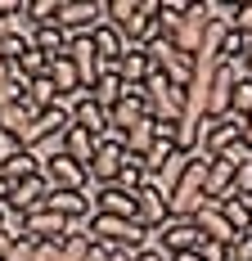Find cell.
I'll list each match as a JSON object with an SVG mask.
<instances>
[{
	"label": "cell",
	"mask_w": 252,
	"mask_h": 261,
	"mask_svg": "<svg viewBox=\"0 0 252 261\" xmlns=\"http://www.w3.org/2000/svg\"><path fill=\"white\" fill-rule=\"evenodd\" d=\"M144 108H149L153 122L180 126V117H185V90H176L162 72H149V81H144Z\"/></svg>",
	"instance_id": "obj_1"
},
{
	"label": "cell",
	"mask_w": 252,
	"mask_h": 261,
	"mask_svg": "<svg viewBox=\"0 0 252 261\" xmlns=\"http://www.w3.org/2000/svg\"><path fill=\"white\" fill-rule=\"evenodd\" d=\"M207 27H212L207 5H203V0H194V5L185 9V18L171 27V45H176L180 54H189V59H198L203 45H207Z\"/></svg>",
	"instance_id": "obj_2"
},
{
	"label": "cell",
	"mask_w": 252,
	"mask_h": 261,
	"mask_svg": "<svg viewBox=\"0 0 252 261\" xmlns=\"http://www.w3.org/2000/svg\"><path fill=\"white\" fill-rule=\"evenodd\" d=\"M144 50H149V59H153V72H162L176 90H189V81L198 72V63H194L189 54H180L171 41H158V45H144Z\"/></svg>",
	"instance_id": "obj_3"
},
{
	"label": "cell",
	"mask_w": 252,
	"mask_h": 261,
	"mask_svg": "<svg viewBox=\"0 0 252 261\" xmlns=\"http://www.w3.org/2000/svg\"><path fill=\"white\" fill-rule=\"evenodd\" d=\"M203 234L194 230V221H180V216H167L158 230H153V248H162L167 257H180V252H198Z\"/></svg>",
	"instance_id": "obj_4"
},
{
	"label": "cell",
	"mask_w": 252,
	"mask_h": 261,
	"mask_svg": "<svg viewBox=\"0 0 252 261\" xmlns=\"http://www.w3.org/2000/svg\"><path fill=\"white\" fill-rule=\"evenodd\" d=\"M122 167H126L122 140H117V135H104L99 149H95V158H90V167H86V180L90 185H113L117 176H122Z\"/></svg>",
	"instance_id": "obj_5"
},
{
	"label": "cell",
	"mask_w": 252,
	"mask_h": 261,
	"mask_svg": "<svg viewBox=\"0 0 252 261\" xmlns=\"http://www.w3.org/2000/svg\"><path fill=\"white\" fill-rule=\"evenodd\" d=\"M104 23V0H63L59 5V27L68 36H86Z\"/></svg>",
	"instance_id": "obj_6"
},
{
	"label": "cell",
	"mask_w": 252,
	"mask_h": 261,
	"mask_svg": "<svg viewBox=\"0 0 252 261\" xmlns=\"http://www.w3.org/2000/svg\"><path fill=\"white\" fill-rule=\"evenodd\" d=\"M68 63L77 68V81H81V95L99 81V72H104V63H99V54H95V41H90V32L86 36H68Z\"/></svg>",
	"instance_id": "obj_7"
},
{
	"label": "cell",
	"mask_w": 252,
	"mask_h": 261,
	"mask_svg": "<svg viewBox=\"0 0 252 261\" xmlns=\"http://www.w3.org/2000/svg\"><path fill=\"white\" fill-rule=\"evenodd\" d=\"M243 126H248V122H243V117H234V113L221 117V122H207V117H203V144H198V153L221 158L230 144H239V140H243Z\"/></svg>",
	"instance_id": "obj_8"
},
{
	"label": "cell",
	"mask_w": 252,
	"mask_h": 261,
	"mask_svg": "<svg viewBox=\"0 0 252 261\" xmlns=\"http://www.w3.org/2000/svg\"><path fill=\"white\" fill-rule=\"evenodd\" d=\"M41 180H45V189H72V194H81V189H90V180H86V171L77 167L72 158H50V162H41Z\"/></svg>",
	"instance_id": "obj_9"
},
{
	"label": "cell",
	"mask_w": 252,
	"mask_h": 261,
	"mask_svg": "<svg viewBox=\"0 0 252 261\" xmlns=\"http://www.w3.org/2000/svg\"><path fill=\"white\" fill-rule=\"evenodd\" d=\"M90 216H122V221H135V194H126L117 185H99L90 194Z\"/></svg>",
	"instance_id": "obj_10"
},
{
	"label": "cell",
	"mask_w": 252,
	"mask_h": 261,
	"mask_svg": "<svg viewBox=\"0 0 252 261\" xmlns=\"http://www.w3.org/2000/svg\"><path fill=\"white\" fill-rule=\"evenodd\" d=\"M45 212L63 216V221H86L90 216V189H81V194H72V189H50L45 194Z\"/></svg>",
	"instance_id": "obj_11"
},
{
	"label": "cell",
	"mask_w": 252,
	"mask_h": 261,
	"mask_svg": "<svg viewBox=\"0 0 252 261\" xmlns=\"http://www.w3.org/2000/svg\"><path fill=\"white\" fill-rule=\"evenodd\" d=\"M194 230H198L207 243H221V248H230V243L239 239L234 230H230V221L221 216V207H216V203H203V207H198V216H194Z\"/></svg>",
	"instance_id": "obj_12"
},
{
	"label": "cell",
	"mask_w": 252,
	"mask_h": 261,
	"mask_svg": "<svg viewBox=\"0 0 252 261\" xmlns=\"http://www.w3.org/2000/svg\"><path fill=\"white\" fill-rule=\"evenodd\" d=\"M68 230H72V221H63V216H54V212H45V207L27 216V239H32V243H63Z\"/></svg>",
	"instance_id": "obj_13"
},
{
	"label": "cell",
	"mask_w": 252,
	"mask_h": 261,
	"mask_svg": "<svg viewBox=\"0 0 252 261\" xmlns=\"http://www.w3.org/2000/svg\"><path fill=\"white\" fill-rule=\"evenodd\" d=\"M144 117H149V108H144V99H140V95H126V90H122V99H117V108L108 113V135H117V140H122L126 130H131V126H140Z\"/></svg>",
	"instance_id": "obj_14"
},
{
	"label": "cell",
	"mask_w": 252,
	"mask_h": 261,
	"mask_svg": "<svg viewBox=\"0 0 252 261\" xmlns=\"http://www.w3.org/2000/svg\"><path fill=\"white\" fill-rule=\"evenodd\" d=\"M113 72L122 77V86H144V81H149V72H153V59H149V50H144V45H126Z\"/></svg>",
	"instance_id": "obj_15"
},
{
	"label": "cell",
	"mask_w": 252,
	"mask_h": 261,
	"mask_svg": "<svg viewBox=\"0 0 252 261\" xmlns=\"http://www.w3.org/2000/svg\"><path fill=\"white\" fill-rule=\"evenodd\" d=\"M32 122H36V108L27 104V99H18V104H9V108H0V140H14V149H18Z\"/></svg>",
	"instance_id": "obj_16"
},
{
	"label": "cell",
	"mask_w": 252,
	"mask_h": 261,
	"mask_svg": "<svg viewBox=\"0 0 252 261\" xmlns=\"http://www.w3.org/2000/svg\"><path fill=\"white\" fill-rule=\"evenodd\" d=\"M135 221L144 225V230H158L162 221H167V198L153 189V185H144V189H135Z\"/></svg>",
	"instance_id": "obj_17"
},
{
	"label": "cell",
	"mask_w": 252,
	"mask_h": 261,
	"mask_svg": "<svg viewBox=\"0 0 252 261\" xmlns=\"http://www.w3.org/2000/svg\"><path fill=\"white\" fill-rule=\"evenodd\" d=\"M32 176H41V162L27 153V149H9V153H0V180H5V185L32 180Z\"/></svg>",
	"instance_id": "obj_18"
},
{
	"label": "cell",
	"mask_w": 252,
	"mask_h": 261,
	"mask_svg": "<svg viewBox=\"0 0 252 261\" xmlns=\"http://www.w3.org/2000/svg\"><path fill=\"white\" fill-rule=\"evenodd\" d=\"M45 180L41 176H32V180H18V185H9V207H18L23 216H32V212H41L45 207Z\"/></svg>",
	"instance_id": "obj_19"
},
{
	"label": "cell",
	"mask_w": 252,
	"mask_h": 261,
	"mask_svg": "<svg viewBox=\"0 0 252 261\" xmlns=\"http://www.w3.org/2000/svg\"><path fill=\"white\" fill-rule=\"evenodd\" d=\"M72 126H81V130H90V135H108V113H104L90 95H77L72 99Z\"/></svg>",
	"instance_id": "obj_20"
},
{
	"label": "cell",
	"mask_w": 252,
	"mask_h": 261,
	"mask_svg": "<svg viewBox=\"0 0 252 261\" xmlns=\"http://www.w3.org/2000/svg\"><path fill=\"white\" fill-rule=\"evenodd\" d=\"M225 194H234V167L221 162V158H212L207 162V180H203V198L207 203H221Z\"/></svg>",
	"instance_id": "obj_21"
},
{
	"label": "cell",
	"mask_w": 252,
	"mask_h": 261,
	"mask_svg": "<svg viewBox=\"0 0 252 261\" xmlns=\"http://www.w3.org/2000/svg\"><path fill=\"white\" fill-rule=\"evenodd\" d=\"M95 149H99V135H90V130H81V126H68V135H63V158H72L77 167L86 171L90 158H95Z\"/></svg>",
	"instance_id": "obj_22"
},
{
	"label": "cell",
	"mask_w": 252,
	"mask_h": 261,
	"mask_svg": "<svg viewBox=\"0 0 252 261\" xmlns=\"http://www.w3.org/2000/svg\"><path fill=\"white\" fill-rule=\"evenodd\" d=\"M45 77L54 81V90H59V99H63V104L81 95V81H77V68L68 63V54H59V59H50V68H45Z\"/></svg>",
	"instance_id": "obj_23"
},
{
	"label": "cell",
	"mask_w": 252,
	"mask_h": 261,
	"mask_svg": "<svg viewBox=\"0 0 252 261\" xmlns=\"http://www.w3.org/2000/svg\"><path fill=\"white\" fill-rule=\"evenodd\" d=\"M90 41H95V54H99L104 68H117V59H122V50H126V41L117 36V27L99 23L95 32H90Z\"/></svg>",
	"instance_id": "obj_24"
},
{
	"label": "cell",
	"mask_w": 252,
	"mask_h": 261,
	"mask_svg": "<svg viewBox=\"0 0 252 261\" xmlns=\"http://www.w3.org/2000/svg\"><path fill=\"white\" fill-rule=\"evenodd\" d=\"M122 77H117V72H113V68H104L99 72V81H95V86H90V90H86V95H90V99H95V104L104 108V113H113V108H117V99H122Z\"/></svg>",
	"instance_id": "obj_25"
},
{
	"label": "cell",
	"mask_w": 252,
	"mask_h": 261,
	"mask_svg": "<svg viewBox=\"0 0 252 261\" xmlns=\"http://www.w3.org/2000/svg\"><path fill=\"white\" fill-rule=\"evenodd\" d=\"M216 207H221V216L230 221V230H234V234H252V207H248V198H239V194H225Z\"/></svg>",
	"instance_id": "obj_26"
},
{
	"label": "cell",
	"mask_w": 252,
	"mask_h": 261,
	"mask_svg": "<svg viewBox=\"0 0 252 261\" xmlns=\"http://www.w3.org/2000/svg\"><path fill=\"white\" fill-rule=\"evenodd\" d=\"M153 140H158V122L144 117L140 126H131V130L122 135V149H126V158H144V153L153 149Z\"/></svg>",
	"instance_id": "obj_27"
},
{
	"label": "cell",
	"mask_w": 252,
	"mask_h": 261,
	"mask_svg": "<svg viewBox=\"0 0 252 261\" xmlns=\"http://www.w3.org/2000/svg\"><path fill=\"white\" fill-rule=\"evenodd\" d=\"M32 50H41L45 59H59V54L68 50V32L63 27H36L32 32Z\"/></svg>",
	"instance_id": "obj_28"
},
{
	"label": "cell",
	"mask_w": 252,
	"mask_h": 261,
	"mask_svg": "<svg viewBox=\"0 0 252 261\" xmlns=\"http://www.w3.org/2000/svg\"><path fill=\"white\" fill-rule=\"evenodd\" d=\"M185 167H189V153H176L171 158V162H167V167H162V171H158V176H153V189H158V194H162V198H171V189H176L180 185V176H185Z\"/></svg>",
	"instance_id": "obj_29"
},
{
	"label": "cell",
	"mask_w": 252,
	"mask_h": 261,
	"mask_svg": "<svg viewBox=\"0 0 252 261\" xmlns=\"http://www.w3.org/2000/svg\"><path fill=\"white\" fill-rule=\"evenodd\" d=\"M27 104L36 108V113H45V108L63 104V99H59V90H54L50 77H36V81H27Z\"/></svg>",
	"instance_id": "obj_30"
},
{
	"label": "cell",
	"mask_w": 252,
	"mask_h": 261,
	"mask_svg": "<svg viewBox=\"0 0 252 261\" xmlns=\"http://www.w3.org/2000/svg\"><path fill=\"white\" fill-rule=\"evenodd\" d=\"M59 5L63 0H27V23L36 27H59Z\"/></svg>",
	"instance_id": "obj_31"
},
{
	"label": "cell",
	"mask_w": 252,
	"mask_h": 261,
	"mask_svg": "<svg viewBox=\"0 0 252 261\" xmlns=\"http://www.w3.org/2000/svg\"><path fill=\"white\" fill-rule=\"evenodd\" d=\"M230 113H234V117H243V122L252 117V77H239V81H234V99H230Z\"/></svg>",
	"instance_id": "obj_32"
},
{
	"label": "cell",
	"mask_w": 252,
	"mask_h": 261,
	"mask_svg": "<svg viewBox=\"0 0 252 261\" xmlns=\"http://www.w3.org/2000/svg\"><path fill=\"white\" fill-rule=\"evenodd\" d=\"M234 194H239V198H252V162L234 167Z\"/></svg>",
	"instance_id": "obj_33"
},
{
	"label": "cell",
	"mask_w": 252,
	"mask_h": 261,
	"mask_svg": "<svg viewBox=\"0 0 252 261\" xmlns=\"http://www.w3.org/2000/svg\"><path fill=\"white\" fill-rule=\"evenodd\" d=\"M18 99H27V86L23 81H5V86H0V108L18 104Z\"/></svg>",
	"instance_id": "obj_34"
},
{
	"label": "cell",
	"mask_w": 252,
	"mask_h": 261,
	"mask_svg": "<svg viewBox=\"0 0 252 261\" xmlns=\"http://www.w3.org/2000/svg\"><path fill=\"white\" fill-rule=\"evenodd\" d=\"M198 261H230V248H221V243H207V239H203V243H198Z\"/></svg>",
	"instance_id": "obj_35"
},
{
	"label": "cell",
	"mask_w": 252,
	"mask_h": 261,
	"mask_svg": "<svg viewBox=\"0 0 252 261\" xmlns=\"http://www.w3.org/2000/svg\"><path fill=\"white\" fill-rule=\"evenodd\" d=\"M230 261H252V234H239L230 243Z\"/></svg>",
	"instance_id": "obj_36"
},
{
	"label": "cell",
	"mask_w": 252,
	"mask_h": 261,
	"mask_svg": "<svg viewBox=\"0 0 252 261\" xmlns=\"http://www.w3.org/2000/svg\"><path fill=\"white\" fill-rule=\"evenodd\" d=\"M86 261H113V248H108V243H95V239H90V252H86Z\"/></svg>",
	"instance_id": "obj_37"
},
{
	"label": "cell",
	"mask_w": 252,
	"mask_h": 261,
	"mask_svg": "<svg viewBox=\"0 0 252 261\" xmlns=\"http://www.w3.org/2000/svg\"><path fill=\"white\" fill-rule=\"evenodd\" d=\"M131 261H171V257H167L162 248H153V243H149V248H140V252H135Z\"/></svg>",
	"instance_id": "obj_38"
},
{
	"label": "cell",
	"mask_w": 252,
	"mask_h": 261,
	"mask_svg": "<svg viewBox=\"0 0 252 261\" xmlns=\"http://www.w3.org/2000/svg\"><path fill=\"white\" fill-rule=\"evenodd\" d=\"M5 81H14V63H0V86Z\"/></svg>",
	"instance_id": "obj_39"
},
{
	"label": "cell",
	"mask_w": 252,
	"mask_h": 261,
	"mask_svg": "<svg viewBox=\"0 0 252 261\" xmlns=\"http://www.w3.org/2000/svg\"><path fill=\"white\" fill-rule=\"evenodd\" d=\"M243 72L252 77V45H248V54H243Z\"/></svg>",
	"instance_id": "obj_40"
},
{
	"label": "cell",
	"mask_w": 252,
	"mask_h": 261,
	"mask_svg": "<svg viewBox=\"0 0 252 261\" xmlns=\"http://www.w3.org/2000/svg\"><path fill=\"white\" fill-rule=\"evenodd\" d=\"M171 261H198V252H180V257H171Z\"/></svg>",
	"instance_id": "obj_41"
},
{
	"label": "cell",
	"mask_w": 252,
	"mask_h": 261,
	"mask_svg": "<svg viewBox=\"0 0 252 261\" xmlns=\"http://www.w3.org/2000/svg\"><path fill=\"white\" fill-rule=\"evenodd\" d=\"M243 140H248V149H252V117H248V126H243Z\"/></svg>",
	"instance_id": "obj_42"
},
{
	"label": "cell",
	"mask_w": 252,
	"mask_h": 261,
	"mask_svg": "<svg viewBox=\"0 0 252 261\" xmlns=\"http://www.w3.org/2000/svg\"><path fill=\"white\" fill-rule=\"evenodd\" d=\"M0 203H9V185L0 180Z\"/></svg>",
	"instance_id": "obj_43"
}]
</instances>
